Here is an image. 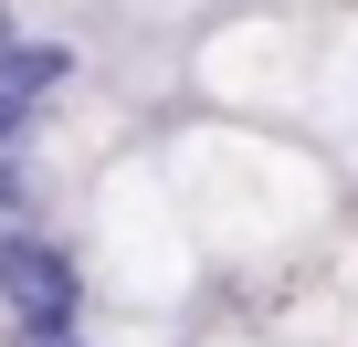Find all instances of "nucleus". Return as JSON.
<instances>
[{"instance_id":"f257e3e1","label":"nucleus","mask_w":358,"mask_h":347,"mask_svg":"<svg viewBox=\"0 0 358 347\" xmlns=\"http://www.w3.org/2000/svg\"><path fill=\"white\" fill-rule=\"evenodd\" d=\"M0 305H11V326L22 337H74L85 326V263H74V242H53V232H0Z\"/></svg>"},{"instance_id":"f03ea898","label":"nucleus","mask_w":358,"mask_h":347,"mask_svg":"<svg viewBox=\"0 0 358 347\" xmlns=\"http://www.w3.org/2000/svg\"><path fill=\"white\" fill-rule=\"evenodd\" d=\"M74 84V43H11V53H0V95H11V105H53Z\"/></svg>"},{"instance_id":"7ed1b4c3","label":"nucleus","mask_w":358,"mask_h":347,"mask_svg":"<svg viewBox=\"0 0 358 347\" xmlns=\"http://www.w3.org/2000/svg\"><path fill=\"white\" fill-rule=\"evenodd\" d=\"M22 221H32V168L0 158V232H22Z\"/></svg>"},{"instance_id":"20e7f679","label":"nucleus","mask_w":358,"mask_h":347,"mask_svg":"<svg viewBox=\"0 0 358 347\" xmlns=\"http://www.w3.org/2000/svg\"><path fill=\"white\" fill-rule=\"evenodd\" d=\"M11 43H22V22H11V0H0V53H11Z\"/></svg>"},{"instance_id":"39448f33","label":"nucleus","mask_w":358,"mask_h":347,"mask_svg":"<svg viewBox=\"0 0 358 347\" xmlns=\"http://www.w3.org/2000/svg\"><path fill=\"white\" fill-rule=\"evenodd\" d=\"M22 347H85V337H22Z\"/></svg>"}]
</instances>
